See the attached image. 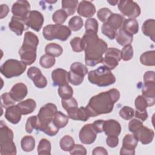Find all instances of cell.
I'll return each mask as SVG.
<instances>
[{"instance_id":"6da1fadb","label":"cell","mask_w":155,"mask_h":155,"mask_svg":"<svg viewBox=\"0 0 155 155\" xmlns=\"http://www.w3.org/2000/svg\"><path fill=\"white\" fill-rule=\"evenodd\" d=\"M82 39L85 44V64L94 67L102 62L103 55L108 49L107 44L94 33L85 32Z\"/></svg>"},{"instance_id":"7a4b0ae2","label":"cell","mask_w":155,"mask_h":155,"mask_svg":"<svg viewBox=\"0 0 155 155\" xmlns=\"http://www.w3.org/2000/svg\"><path fill=\"white\" fill-rule=\"evenodd\" d=\"M120 98V92L116 88L102 92L93 96L86 106L91 117L111 113L114 105Z\"/></svg>"},{"instance_id":"3957f363","label":"cell","mask_w":155,"mask_h":155,"mask_svg":"<svg viewBox=\"0 0 155 155\" xmlns=\"http://www.w3.org/2000/svg\"><path fill=\"white\" fill-rule=\"evenodd\" d=\"M39 44L38 36L31 31L24 34L23 44L19 50L21 61L27 65H31L36 59V49Z\"/></svg>"},{"instance_id":"277c9868","label":"cell","mask_w":155,"mask_h":155,"mask_svg":"<svg viewBox=\"0 0 155 155\" xmlns=\"http://www.w3.org/2000/svg\"><path fill=\"white\" fill-rule=\"evenodd\" d=\"M0 154H16V147L13 142V132L3 120H1L0 124Z\"/></svg>"},{"instance_id":"5b68a950","label":"cell","mask_w":155,"mask_h":155,"mask_svg":"<svg viewBox=\"0 0 155 155\" xmlns=\"http://www.w3.org/2000/svg\"><path fill=\"white\" fill-rule=\"evenodd\" d=\"M88 79L90 83L99 87H107L114 84L116 78L111 70L103 65L88 73Z\"/></svg>"},{"instance_id":"8992f818","label":"cell","mask_w":155,"mask_h":155,"mask_svg":"<svg viewBox=\"0 0 155 155\" xmlns=\"http://www.w3.org/2000/svg\"><path fill=\"white\" fill-rule=\"evenodd\" d=\"M128 129L138 141H140L143 145L150 143L154 139V131L145 127L140 120L137 119L131 120L128 123Z\"/></svg>"},{"instance_id":"52a82bcc","label":"cell","mask_w":155,"mask_h":155,"mask_svg":"<svg viewBox=\"0 0 155 155\" xmlns=\"http://www.w3.org/2000/svg\"><path fill=\"white\" fill-rule=\"evenodd\" d=\"M71 30L66 25L62 24H50L45 26L42 30L44 38L48 41L59 39L66 41L71 35Z\"/></svg>"},{"instance_id":"ba28073f","label":"cell","mask_w":155,"mask_h":155,"mask_svg":"<svg viewBox=\"0 0 155 155\" xmlns=\"http://www.w3.org/2000/svg\"><path fill=\"white\" fill-rule=\"evenodd\" d=\"M56 111L57 107L54 104L48 103L42 106L37 115V124L35 129L42 131L53 121Z\"/></svg>"},{"instance_id":"9c48e42d","label":"cell","mask_w":155,"mask_h":155,"mask_svg":"<svg viewBox=\"0 0 155 155\" xmlns=\"http://www.w3.org/2000/svg\"><path fill=\"white\" fill-rule=\"evenodd\" d=\"M27 65L21 61L10 59L5 61L0 67L1 73L6 78L21 75L26 70Z\"/></svg>"},{"instance_id":"30bf717a","label":"cell","mask_w":155,"mask_h":155,"mask_svg":"<svg viewBox=\"0 0 155 155\" xmlns=\"http://www.w3.org/2000/svg\"><path fill=\"white\" fill-rule=\"evenodd\" d=\"M117 6L120 13L131 19H135L140 15L139 5L131 0H121L118 1Z\"/></svg>"},{"instance_id":"8fae6325","label":"cell","mask_w":155,"mask_h":155,"mask_svg":"<svg viewBox=\"0 0 155 155\" xmlns=\"http://www.w3.org/2000/svg\"><path fill=\"white\" fill-rule=\"evenodd\" d=\"M121 60V51L116 48H108L105 53L103 64L110 70L115 68Z\"/></svg>"},{"instance_id":"7c38bea8","label":"cell","mask_w":155,"mask_h":155,"mask_svg":"<svg viewBox=\"0 0 155 155\" xmlns=\"http://www.w3.org/2000/svg\"><path fill=\"white\" fill-rule=\"evenodd\" d=\"M137 143L138 140L134 134H126L122 140V147L120 150V154L134 155Z\"/></svg>"},{"instance_id":"4fadbf2b","label":"cell","mask_w":155,"mask_h":155,"mask_svg":"<svg viewBox=\"0 0 155 155\" xmlns=\"http://www.w3.org/2000/svg\"><path fill=\"white\" fill-rule=\"evenodd\" d=\"M28 77L32 80L35 85L38 88H45L47 85L45 77L42 74L41 71L36 67H31L27 70Z\"/></svg>"},{"instance_id":"5bb4252c","label":"cell","mask_w":155,"mask_h":155,"mask_svg":"<svg viewBox=\"0 0 155 155\" xmlns=\"http://www.w3.org/2000/svg\"><path fill=\"white\" fill-rule=\"evenodd\" d=\"M97 134L92 124H85L79 131L80 141L84 144H91L95 141Z\"/></svg>"},{"instance_id":"9a60e30c","label":"cell","mask_w":155,"mask_h":155,"mask_svg":"<svg viewBox=\"0 0 155 155\" xmlns=\"http://www.w3.org/2000/svg\"><path fill=\"white\" fill-rule=\"evenodd\" d=\"M26 19L28 27L36 31H39L41 29L44 22L42 14L36 10L30 11L27 16Z\"/></svg>"},{"instance_id":"2e32d148","label":"cell","mask_w":155,"mask_h":155,"mask_svg":"<svg viewBox=\"0 0 155 155\" xmlns=\"http://www.w3.org/2000/svg\"><path fill=\"white\" fill-rule=\"evenodd\" d=\"M8 27L16 35H22L23 31L28 28L26 18H19L13 16L8 24Z\"/></svg>"},{"instance_id":"e0dca14e","label":"cell","mask_w":155,"mask_h":155,"mask_svg":"<svg viewBox=\"0 0 155 155\" xmlns=\"http://www.w3.org/2000/svg\"><path fill=\"white\" fill-rule=\"evenodd\" d=\"M30 10V4L27 1H17L12 7L13 16L19 18H26Z\"/></svg>"},{"instance_id":"ac0fdd59","label":"cell","mask_w":155,"mask_h":155,"mask_svg":"<svg viewBox=\"0 0 155 155\" xmlns=\"http://www.w3.org/2000/svg\"><path fill=\"white\" fill-rule=\"evenodd\" d=\"M67 116L69 118L75 120H81L83 122L87 121L90 117V114L87 107H81L80 108L76 107L71 108L67 111Z\"/></svg>"},{"instance_id":"d6986e66","label":"cell","mask_w":155,"mask_h":155,"mask_svg":"<svg viewBox=\"0 0 155 155\" xmlns=\"http://www.w3.org/2000/svg\"><path fill=\"white\" fill-rule=\"evenodd\" d=\"M28 89L27 85L21 82L15 84L11 88L9 94L15 102H20L27 96Z\"/></svg>"},{"instance_id":"ffe728a7","label":"cell","mask_w":155,"mask_h":155,"mask_svg":"<svg viewBox=\"0 0 155 155\" xmlns=\"http://www.w3.org/2000/svg\"><path fill=\"white\" fill-rule=\"evenodd\" d=\"M142 96L145 99L148 107L155 104V82L145 83L142 90Z\"/></svg>"},{"instance_id":"44dd1931","label":"cell","mask_w":155,"mask_h":155,"mask_svg":"<svg viewBox=\"0 0 155 155\" xmlns=\"http://www.w3.org/2000/svg\"><path fill=\"white\" fill-rule=\"evenodd\" d=\"M77 12L80 16L90 18V17L93 16L95 14L96 8L91 2L82 1L78 5Z\"/></svg>"},{"instance_id":"7402d4cb","label":"cell","mask_w":155,"mask_h":155,"mask_svg":"<svg viewBox=\"0 0 155 155\" xmlns=\"http://www.w3.org/2000/svg\"><path fill=\"white\" fill-rule=\"evenodd\" d=\"M104 131L107 136H118L121 132L120 124L114 119L105 120L104 123Z\"/></svg>"},{"instance_id":"603a6c76","label":"cell","mask_w":155,"mask_h":155,"mask_svg":"<svg viewBox=\"0 0 155 155\" xmlns=\"http://www.w3.org/2000/svg\"><path fill=\"white\" fill-rule=\"evenodd\" d=\"M22 113L18 105H13L6 108L5 117L13 124H17L21 119Z\"/></svg>"},{"instance_id":"cb8c5ba5","label":"cell","mask_w":155,"mask_h":155,"mask_svg":"<svg viewBox=\"0 0 155 155\" xmlns=\"http://www.w3.org/2000/svg\"><path fill=\"white\" fill-rule=\"evenodd\" d=\"M51 79L55 85L61 86L68 84V72L62 68H56L51 73Z\"/></svg>"},{"instance_id":"d4e9b609","label":"cell","mask_w":155,"mask_h":155,"mask_svg":"<svg viewBox=\"0 0 155 155\" xmlns=\"http://www.w3.org/2000/svg\"><path fill=\"white\" fill-rule=\"evenodd\" d=\"M115 39L117 42L121 46L130 45L133 42V35L126 32L122 27L117 31Z\"/></svg>"},{"instance_id":"484cf974","label":"cell","mask_w":155,"mask_h":155,"mask_svg":"<svg viewBox=\"0 0 155 155\" xmlns=\"http://www.w3.org/2000/svg\"><path fill=\"white\" fill-rule=\"evenodd\" d=\"M142 31L144 35L148 36L153 42L155 39V21L153 19L146 20L142 27Z\"/></svg>"},{"instance_id":"4316f807","label":"cell","mask_w":155,"mask_h":155,"mask_svg":"<svg viewBox=\"0 0 155 155\" xmlns=\"http://www.w3.org/2000/svg\"><path fill=\"white\" fill-rule=\"evenodd\" d=\"M18 106L19 107L22 114L27 115L34 111L36 107V103L32 99H27L24 101L19 102Z\"/></svg>"},{"instance_id":"83f0119b","label":"cell","mask_w":155,"mask_h":155,"mask_svg":"<svg viewBox=\"0 0 155 155\" xmlns=\"http://www.w3.org/2000/svg\"><path fill=\"white\" fill-rule=\"evenodd\" d=\"M124 20L125 19L122 15L118 13H112L106 23L111 28L117 31L122 27Z\"/></svg>"},{"instance_id":"f1b7e54d","label":"cell","mask_w":155,"mask_h":155,"mask_svg":"<svg viewBox=\"0 0 155 155\" xmlns=\"http://www.w3.org/2000/svg\"><path fill=\"white\" fill-rule=\"evenodd\" d=\"M124 30L128 33L133 35H136L139 30V25L136 19H126L123 23Z\"/></svg>"},{"instance_id":"f546056e","label":"cell","mask_w":155,"mask_h":155,"mask_svg":"<svg viewBox=\"0 0 155 155\" xmlns=\"http://www.w3.org/2000/svg\"><path fill=\"white\" fill-rule=\"evenodd\" d=\"M68 120L69 117L68 116L59 111H57L53 117V122L56 127L60 129L64 128L67 125L68 122Z\"/></svg>"},{"instance_id":"4dcf8cb0","label":"cell","mask_w":155,"mask_h":155,"mask_svg":"<svg viewBox=\"0 0 155 155\" xmlns=\"http://www.w3.org/2000/svg\"><path fill=\"white\" fill-rule=\"evenodd\" d=\"M62 8L64 10L67 15L71 16L73 15L77 10L78 1L77 0H62L61 1Z\"/></svg>"},{"instance_id":"1f68e13d","label":"cell","mask_w":155,"mask_h":155,"mask_svg":"<svg viewBox=\"0 0 155 155\" xmlns=\"http://www.w3.org/2000/svg\"><path fill=\"white\" fill-rule=\"evenodd\" d=\"M140 61L142 64L146 66H154L155 51L154 50L144 52L140 56Z\"/></svg>"},{"instance_id":"d6a6232c","label":"cell","mask_w":155,"mask_h":155,"mask_svg":"<svg viewBox=\"0 0 155 155\" xmlns=\"http://www.w3.org/2000/svg\"><path fill=\"white\" fill-rule=\"evenodd\" d=\"M45 52L47 54L58 57L63 53V49L60 45L56 43H50L45 46Z\"/></svg>"},{"instance_id":"836d02e7","label":"cell","mask_w":155,"mask_h":155,"mask_svg":"<svg viewBox=\"0 0 155 155\" xmlns=\"http://www.w3.org/2000/svg\"><path fill=\"white\" fill-rule=\"evenodd\" d=\"M21 145L23 151H31L35 147V140L31 136H25L21 139Z\"/></svg>"},{"instance_id":"e575fe53","label":"cell","mask_w":155,"mask_h":155,"mask_svg":"<svg viewBox=\"0 0 155 155\" xmlns=\"http://www.w3.org/2000/svg\"><path fill=\"white\" fill-rule=\"evenodd\" d=\"M51 143L47 139H42L39 142L37 151L39 155L51 154Z\"/></svg>"},{"instance_id":"d590c367","label":"cell","mask_w":155,"mask_h":155,"mask_svg":"<svg viewBox=\"0 0 155 155\" xmlns=\"http://www.w3.org/2000/svg\"><path fill=\"white\" fill-rule=\"evenodd\" d=\"M59 145L63 151H70L74 145V139L69 135H65L61 139Z\"/></svg>"},{"instance_id":"8d00e7d4","label":"cell","mask_w":155,"mask_h":155,"mask_svg":"<svg viewBox=\"0 0 155 155\" xmlns=\"http://www.w3.org/2000/svg\"><path fill=\"white\" fill-rule=\"evenodd\" d=\"M70 71L74 74L84 78V76L88 73V69L85 65L81 62H74L70 66Z\"/></svg>"},{"instance_id":"74e56055","label":"cell","mask_w":155,"mask_h":155,"mask_svg":"<svg viewBox=\"0 0 155 155\" xmlns=\"http://www.w3.org/2000/svg\"><path fill=\"white\" fill-rule=\"evenodd\" d=\"M58 94L62 99H67L73 96V90L70 85L65 84L59 86L58 88Z\"/></svg>"},{"instance_id":"f35d334b","label":"cell","mask_w":155,"mask_h":155,"mask_svg":"<svg viewBox=\"0 0 155 155\" xmlns=\"http://www.w3.org/2000/svg\"><path fill=\"white\" fill-rule=\"evenodd\" d=\"M72 50L74 52H81L84 50L85 44L82 38L80 37H74L70 41Z\"/></svg>"},{"instance_id":"ab89813d","label":"cell","mask_w":155,"mask_h":155,"mask_svg":"<svg viewBox=\"0 0 155 155\" xmlns=\"http://www.w3.org/2000/svg\"><path fill=\"white\" fill-rule=\"evenodd\" d=\"M83 20L78 16H73L68 22V28L74 31L79 30L83 26Z\"/></svg>"},{"instance_id":"60d3db41","label":"cell","mask_w":155,"mask_h":155,"mask_svg":"<svg viewBox=\"0 0 155 155\" xmlns=\"http://www.w3.org/2000/svg\"><path fill=\"white\" fill-rule=\"evenodd\" d=\"M55 62L54 57L47 54L42 55L39 59L40 65L44 68H50L54 65Z\"/></svg>"},{"instance_id":"b9f144b4","label":"cell","mask_w":155,"mask_h":155,"mask_svg":"<svg viewBox=\"0 0 155 155\" xmlns=\"http://www.w3.org/2000/svg\"><path fill=\"white\" fill-rule=\"evenodd\" d=\"M68 15L62 9H59L55 11L52 15V20L56 24H62L65 22Z\"/></svg>"},{"instance_id":"7bdbcfd3","label":"cell","mask_w":155,"mask_h":155,"mask_svg":"<svg viewBox=\"0 0 155 155\" xmlns=\"http://www.w3.org/2000/svg\"><path fill=\"white\" fill-rule=\"evenodd\" d=\"M85 32L97 33L98 31V22L95 18H88L85 23Z\"/></svg>"},{"instance_id":"ee69618b","label":"cell","mask_w":155,"mask_h":155,"mask_svg":"<svg viewBox=\"0 0 155 155\" xmlns=\"http://www.w3.org/2000/svg\"><path fill=\"white\" fill-rule=\"evenodd\" d=\"M134 105L136 108V111L138 112L147 111V108L148 107L145 99L141 95H139L134 101Z\"/></svg>"},{"instance_id":"f6af8a7d","label":"cell","mask_w":155,"mask_h":155,"mask_svg":"<svg viewBox=\"0 0 155 155\" xmlns=\"http://www.w3.org/2000/svg\"><path fill=\"white\" fill-rule=\"evenodd\" d=\"M119 114L122 119L130 120L134 117V111L132 108L128 106H124L120 110Z\"/></svg>"},{"instance_id":"bcb514c9","label":"cell","mask_w":155,"mask_h":155,"mask_svg":"<svg viewBox=\"0 0 155 155\" xmlns=\"http://www.w3.org/2000/svg\"><path fill=\"white\" fill-rule=\"evenodd\" d=\"M133 56V48L131 45L124 46L121 51V59L124 61L131 60Z\"/></svg>"},{"instance_id":"7dc6e473","label":"cell","mask_w":155,"mask_h":155,"mask_svg":"<svg viewBox=\"0 0 155 155\" xmlns=\"http://www.w3.org/2000/svg\"><path fill=\"white\" fill-rule=\"evenodd\" d=\"M111 10L106 7L100 8L97 12V16L100 21L105 23L107 21L110 16L112 15Z\"/></svg>"},{"instance_id":"c3c4849f","label":"cell","mask_w":155,"mask_h":155,"mask_svg":"<svg viewBox=\"0 0 155 155\" xmlns=\"http://www.w3.org/2000/svg\"><path fill=\"white\" fill-rule=\"evenodd\" d=\"M15 101L12 98L9 93H4L1 96V105L2 107L8 108L15 104Z\"/></svg>"},{"instance_id":"681fc988","label":"cell","mask_w":155,"mask_h":155,"mask_svg":"<svg viewBox=\"0 0 155 155\" xmlns=\"http://www.w3.org/2000/svg\"><path fill=\"white\" fill-rule=\"evenodd\" d=\"M61 104L64 109L66 111L78 107V104L77 101L76 100V99H74L73 97L67 99H62Z\"/></svg>"},{"instance_id":"f907efd6","label":"cell","mask_w":155,"mask_h":155,"mask_svg":"<svg viewBox=\"0 0 155 155\" xmlns=\"http://www.w3.org/2000/svg\"><path fill=\"white\" fill-rule=\"evenodd\" d=\"M101 31L102 34L111 40L115 39L116 34L117 32V31L111 28L106 22L104 23V24L102 25Z\"/></svg>"},{"instance_id":"816d5d0a","label":"cell","mask_w":155,"mask_h":155,"mask_svg":"<svg viewBox=\"0 0 155 155\" xmlns=\"http://www.w3.org/2000/svg\"><path fill=\"white\" fill-rule=\"evenodd\" d=\"M37 124V116H32L28 117L25 124V131L27 133H31L35 129Z\"/></svg>"},{"instance_id":"f5cc1de1","label":"cell","mask_w":155,"mask_h":155,"mask_svg":"<svg viewBox=\"0 0 155 155\" xmlns=\"http://www.w3.org/2000/svg\"><path fill=\"white\" fill-rule=\"evenodd\" d=\"M68 78L69 82L74 85H79L82 83L84 79V78L74 74L70 70L68 72Z\"/></svg>"},{"instance_id":"db71d44e","label":"cell","mask_w":155,"mask_h":155,"mask_svg":"<svg viewBox=\"0 0 155 155\" xmlns=\"http://www.w3.org/2000/svg\"><path fill=\"white\" fill-rule=\"evenodd\" d=\"M59 129L54 125L52 121L44 129L42 132L50 136H54L59 132Z\"/></svg>"},{"instance_id":"11a10c76","label":"cell","mask_w":155,"mask_h":155,"mask_svg":"<svg viewBox=\"0 0 155 155\" xmlns=\"http://www.w3.org/2000/svg\"><path fill=\"white\" fill-rule=\"evenodd\" d=\"M70 153L71 155L74 154H81L85 155L87 154L86 148L82 145L74 144L73 148L70 151Z\"/></svg>"},{"instance_id":"9f6ffc18","label":"cell","mask_w":155,"mask_h":155,"mask_svg":"<svg viewBox=\"0 0 155 155\" xmlns=\"http://www.w3.org/2000/svg\"><path fill=\"white\" fill-rule=\"evenodd\" d=\"M106 143L110 148L116 147L119 144V138L116 136H108L106 139Z\"/></svg>"},{"instance_id":"6f0895ef","label":"cell","mask_w":155,"mask_h":155,"mask_svg":"<svg viewBox=\"0 0 155 155\" xmlns=\"http://www.w3.org/2000/svg\"><path fill=\"white\" fill-rule=\"evenodd\" d=\"M143 82L145 83L155 82L154 79V71H148L145 72L143 74Z\"/></svg>"},{"instance_id":"680465c9","label":"cell","mask_w":155,"mask_h":155,"mask_svg":"<svg viewBox=\"0 0 155 155\" xmlns=\"http://www.w3.org/2000/svg\"><path fill=\"white\" fill-rule=\"evenodd\" d=\"M104 120H96L93 124V127L97 133H101L104 131Z\"/></svg>"},{"instance_id":"91938a15","label":"cell","mask_w":155,"mask_h":155,"mask_svg":"<svg viewBox=\"0 0 155 155\" xmlns=\"http://www.w3.org/2000/svg\"><path fill=\"white\" fill-rule=\"evenodd\" d=\"M92 154L93 155H97V154L107 155L108 152L107 151L105 148H104V147H96L93 149V152H92Z\"/></svg>"},{"instance_id":"94428289","label":"cell","mask_w":155,"mask_h":155,"mask_svg":"<svg viewBox=\"0 0 155 155\" xmlns=\"http://www.w3.org/2000/svg\"><path fill=\"white\" fill-rule=\"evenodd\" d=\"M9 12L8 7L6 4L1 5V12H0V18L2 19L5 18Z\"/></svg>"},{"instance_id":"6125c7cd","label":"cell","mask_w":155,"mask_h":155,"mask_svg":"<svg viewBox=\"0 0 155 155\" xmlns=\"http://www.w3.org/2000/svg\"><path fill=\"white\" fill-rule=\"evenodd\" d=\"M134 116L137 119H140L142 121H145L148 118V113L147 111L145 112H138L135 111Z\"/></svg>"},{"instance_id":"be15d7a7","label":"cell","mask_w":155,"mask_h":155,"mask_svg":"<svg viewBox=\"0 0 155 155\" xmlns=\"http://www.w3.org/2000/svg\"><path fill=\"white\" fill-rule=\"evenodd\" d=\"M108 3H110V4H111L112 5H115L118 3L117 1H108Z\"/></svg>"}]
</instances>
